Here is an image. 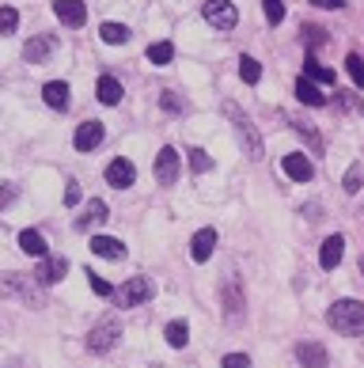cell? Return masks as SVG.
I'll return each instance as SVG.
<instances>
[{
    "label": "cell",
    "instance_id": "14",
    "mask_svg": "<svg viewBox=\"0 0 364 368\" xmlns=\"http://www.w3.org/2000/svg\"><path fill=\"white\" fill-rule=\"evenodd\" d=\"M69 84L65 80H49L46 88H42V99H46V107H53V110H65L69 107Z\"/></svg>",
    "mask_w": 364,
    "mask_h": 368
},
{
    "label": "cell",
    "instance_id": "6",
    "mask_svg": "<svg viewBox=\"0 0 364 368\" xmlns=\"http://www.w3.org/2000/svg\"><path fill=\"white\" fill-rule=\"evenodd\" d=\"M178 152L175 148H160V156H156V182H160V186H175L178 182Z\"/></svg>",
    "mask_w": 364,
    "mask_h": 368
},
{
    "label": "cell",
    "instance_id": "23",
    "mask_svg": "<svg viewBox=\"0 0 364 368\" xmlns=\"http://www.w3.org/2000/svg\"><path fill=\"white\" fill-rule=\"evenodd\" d=\"M99 38H103L106 46H125V42H130V27H121V23H103V27H99Z\"/></svg>",
    "mask_w": 364,
    "mask_h": 368
},
{
    "label": "cell",
    "instance_id": "3",
    "mask_svg": "<svg viewBox=\"0 0 364 368\" xmlns=\"http://www.w3.org/2000/svg\"><path fill=\"white\" fill-rule=\"evenodd\" d=\"M202 16H205V23L217 27V31H235V23H239V12H235L232 0H205Z\"/></svg>",
    "mask_w": 364,
    "mask_h": 368
},
{
    "label": "cell",
    "instance_id": "36",
    "mask_svg": "<svg viewBox=\"0 0 364 368\" xmlns=\"http://www.w3.org/2000/svg\"><path fill=\"white\" fill-rule=\"evenodd\" d=\"M224 368H251V357H247V353H228Z\"/></svg>",
    "mask_w": 364,
    "mask_h": 368
},
{
    "label": "cell",
    "instance_id": "34",
    "mask_svg": "<svg viewBox=\"0 0 364 368\" xmlns=\"http://www.w3.org/2000/svg\"><path fill=\"white\" fill-rule=\"evenodd\" d=\"M323 42H326V31H323V27H304V46L315 49V46H323Z\"/></svg>",
    "mask_w": 364,
    "mask_h": 368
},
{
    "label": "cell",
    "instance_id": "15",
    "mask_svg": "<svg viewBox=\"0 0 364 368\" xmlns=\"http://www.w3.org/2000/svg\"><path fill=\"white\" fill-rule=\"evenodd\" d=\"M341 254H345V239H341V236H330L323 243V251H319V266H323V270H334V266L341 262Z\"/></svg>",
    "mask_w": 364,
    "mask_h": 368
},
{
    "label": "cell",
    "instance_id": "37",
    "mask_svg": "<svg viewBox=\"0 0 364 368\" xmlns=\"http://www.w3.org/2000/svg\"><path fill=\"white\" fill-rule=\"evenodd\" d=\"M76 201H80V186L69 182V186H65V205H76Z\"/></svg>",
    "mask_w": 364,
    "mask_h": 368
},
{
    "label": "cell",
    "instance_id": "21",
    "mask_svg": "<svg viewBox=\"0 0 364 368\" xmlns=\"http://www.w3.org/2000/svg\"><path fill=\"white\" fill-rule=\"evenodd\" d=\"M121 95H125V91H121V84L114 80V76H103V80H99V103H106V107H118Z\"/></svg>",
    "mask_w": 364,
    "mask_h": 368
},
{
    "label": "cell",
    "instance_id": "11",
    "mask_svg": "<svg viewBox=\"0 0 364 368\" xmlns=\"http://www.w3.org/2000/svg\"><path fill=\"white\" fill-rule=\"evenodd\" d=\"M73 145L80 148V152H91V148H99V145H103V122H84V125H76Z\"/></svg>",
    "mask_w": 364,
    "mask_h": 368
},
{
    "label": "cell",
    "instance_id": "18",
    "mask_svg": "<svg viewBox=\"0 0 364 368\" xmlns=\"http://www.w3.org/2000/svg\"><path fill=\"white\" fill-rule=\"evenodd\" d=\"M296 99H300V103H308V107H323V103H326V95L319 91V84L308 80V76H300V80H296Z\"/></svg>",
    "mask_w": 364,
    "mask_h": 368
},
{
    "label": "cell",
    "instance_id": "39",
    "mask_svg": "<svg viewBox=\"0 0 364 368\" xmlns=\"http://www.w3.org/2000/svg\"><path fill=\"white\" fill-rule=\"evenodd\" d=\"M361 273H364V254H361Z\"/></svg>",
    "mask_w": 364,
    "mask_h": 368
},
{
    "label": "cell",
    "instance_id": "9",
    "mask_svg": "<svg viewBox=\"0 0 364 368\" xmlns=\"http://www.w3.org/2000/svg\"><path fill=\"white\" fill-rule=\"evenodd\" d=\"M296 360H300V368H330V353H326L319 342H300Z\"/></svg>",
    "mask_w": 364,
    "mask_h": 368
},
{
    "label": "cell",
    "instance_id": "29",
    "mask_svg": "<svg viewBox=\"0 0 364 368\" xmlns=\"http://www.w3.org/2000/svg\"><path fill=\"white\" fill-rule=\"evenodd\" d=\"M186 156H190V167H194L197 175H205L213 167V160H209V152H205V148H190Z\"/></svg>",
    "mask_w": 364,
    "mask_h": 368
},
{
    "label": "cell",
    "instance_id": "32",
    "mask_svg": "<svg viewBox=\"0 0 364 368\" xmlns=\"http://www.w3.org/2000/svg\"><path fill=\"white\" fill-rule=\"evenodd\" d=\"M16 27H19V12L16 8H4V12H0V31L16 34Z\"/></svg>",
    "mask_w": 364,
    "mask_h": 368
},
{
    "label": "cell",
    "instance_id": "22",
    "mask_svg": "<svg viewBox=\"0 0 364 368\" xmlns=\"http://www.w3.org/2000/svg\"><path fill=\"white\" fill-rule=\"evenodd\" d=\"M91 251H95L99 258H121L125 247H121L118 239H110V236H95V239H91Z\"/></svg>",
    "mask_w": 364,
    "mask_h": 368
},
{
    "label": "cell",
    "instance_id": "35",
    "mask_svg": "<svg viewBox=\"0 0 364 368\" xmlns=\"http://www.w3.org/2000/svg\"><path fill=\"white\" fill-rule=\"evenodd\" d=\"M88 281H91V293H95V296H114V289H110V281H103V278H95V270H88Z\"/></svg>",
    "mask_w": 364,
    "mask_h": 368
},
{
    "label": "cell",
    "instance_id": "31",
    "mask_svg": "<svg viewBox=\"0 0 364 368\" xmlns=\"http://www.w3.org/2000/svg\"><path fill=\"white\" fill-rule=\"evenodd\" d=\"M160 107H163V110H171V114H182V110H186V103H182L175 91H163V95H160Z\"/></svg>",
    "mask_w": 364,
    "mask_h": 368
},
{
    "label": "cell",
    "instance_id": "4",
    "mask_svg": "<svg viewBox=\"0 0 364 368\" xmlns=\"http://www.w3.org/2000/svg\"><path fill=\"white\" fill-rule=\"evenodd\" d=\"M121 338V323H118V315H106L103 323H95L91 327V334H88V349L91 353H106L114 342Z\"/></svg>",
    "mask_w": 364,
    "mask_h": 368
},
{
    "label": "cell",
    "instance_id": "16",
    "mask_svg": "<svg viewBox=\"0 0 364 368\" xmlns=\"http://www.w3.org/2000/svg\"><path fill=\"white\" fill-rule=\"evenodd\" d=\"M224 304H228V319L239 323L247 304H243V296H239V281H235V278H228V285H224Z\"/></svg>",
    "mask_w": 364,
    "mask_h": 368
},
{
    "label": "cell",
    "instance_id": "20",
    "mask_svg": "<svg viewBox=\"0 0 364 368\" xmlns=\"http://www.w3.org/2000/svg\"><path fill=\"white\" fill-rule=\"evenodd\" d=\"M163 338H167L171 349H186V342H190V327H186V319H171V323H167V330H163Z\"/></svg>",
    "mask_w": 364,
    "mask_h": 368
},
{
    "label": "cell",
    "instance_id": "28",
    "mask_svg": "<svg viewBox=\"0 0 364 368\" xmlns=\"http://www.w3.org/2000/svg\"><path fill=\"white\" fill-rule=\"evenodd\" d=\"M106 221V201H91L88 205V217H80V228H91V224Z\"/></svg>",
    "mask_w": 364,
    "mask_h": 368
},
{
    "label": "cell",
    "instance_id": "38",
    "mask_svg": "<svg viewBox=\"0 0 364 368\" xmlns=\"http://www.w3.org/2000/svg\"><path fill=\"white\" fill-rule=\"evenodd\" d=\"M311 4H319V8H341L345 0H311Z\"/></svg>",
    "mask_w": 364,
    "mask_h": 368
},
{
    "label": "cell",
    "instance_id": "1",
    "mask_svg": "<svg viewBox=\"0 0 364 368\" xmlns=\"http://www.w3.org/2000/svg\"><path fill=\"white\" fill-rule=\"evenodd\" d=\"M224 118L232 122V130H235V140H239V148L247 152V160H262V156H266V145H262V133H258V125H254L251 118L243 114V110L235 107L232 99L224 103Z\"/></svg>",
    "mask_w": 364,
    "mask_h": 368
},
{
    "label": "cell",
    "instance_id": "17",
    "mask_svg": "<svg viewBox=\"0 0 364 368\" xmlns=\"http://www.w3.org/2000/svg\"><path fill=\"white\" fill-rule=\"evenodd\" d=\"M19 247H23L27 254H34V258H46V254H49L46 236H42V232H34V228H23V232H19Z\"/></svg>",
    "mask_w": 364,
    "mask_h": 368
},
{
    "label": "cell",
    "instance_id": "19",
    "mask_svg": "<svg viewBox=\"0 0 364 368\" xmlns=\"http://www.w3.org/2000/svg\"><path fill=\"white\" fill-rule=\"evenodd\" d=\"M65 270H69V258H49L46 254V262H42V270H38V281L42 285H57V281L65 278Z\"/></svg>",
    "mask_w": 364,
    "mask_h": 368
},
{
    "label": "cell",
    "instance_id": "27",
    "mask_svg": "<svg viewBox=\"0 0 364 368\" xmlns=\"http://www.w3.org/2000/svg\"><path fill=\"white\" fill-rule=\"evenodd\" d=\"M345 73H349V80H353L356 88H364V58L349 53V58H345Z\"/></svg>",
    "mask_w": 364,
    "mask_h": 368
},
{
    "label": "cell",
    "instance_id": "13",
    "mask_svg": "<svg viewBox=\"0 0 364 368\" xmlns=\"http://www.w3.org/2000/svg\"><path fill=\"white\" fill-rule=\"evenodd\" d=\"M53 46H57L53 34H38V38H31V42L23 46V58L31 61V65H42V61H46L49 53H53Z\"/></svg>",
    "mask_w": 364,
    "mask_h": 368
},
{
    "label": "cell",
    "instance_id": "8",
    "mask_svg": "<svg viewBox=\"0 0 364 368\" xmlns=\"http://www.w3.org/2000/svg\"><path fill=\"white\" fill-rule=\"evenodd\" d=\"M281 167H284V175H289L292 182H311V175H315V164H311L304 152H289L281 160Z\"/></svg>",
    "mask_w": 364,
    "mask_h": 368
},
{
    "label": "cell",
    "instance_id": "30",
    "mask_svg": "<svg viewBox=\"0 0 364 368\" xmlns=\"http://www.w3.org/2000/svg\"><path fill=\"white\" fill-rule=\"evenodd\" d=\"M361 182H364V171H361V164H353L345 171V182H341V186H345V194H356V190H361Z\"/></svg>",
    "mask_w": 364,
    "mask_h": 368
},
{
    "label": "cell",
    "instance_id": "25",
    "mask_svg": "<svg viewBox=\"0 0 364 368\" xmlns=\"http://www.w3.org/2000/svg\"><path fill=\"white\" fill-rule=\"evenodd\" d=\"M171 58H175V46H171V42H152V46H148V61H152V65H167Z\"/></svg>",
    "mask_w": 364,
    "mask_h": 368
},
{
    "label": "cell",
    "instance_id": "12",
    "mask_svg": "<svg viewBox=\"0 0 364 368\" xmlns=\"http://www.w3.org/2000/svg\"><path fill=\"white\" fill-rule=\"evenodd\" d=\"M106 182H110V186H118V190L133 186V182H137V167H133L130 160H114V164L106 167Z\"/></svg>",
    "mask_w": 364,
    "mask_h": 368
},
{
    "label": "cell",
    "instance_id": "10",
    "mask_svg": "<svg viewBox=\"0 0 364 368\" xmlns=\"http://www.w3.org/2000/svg\"><path fill=\"white\" fill-rule=\"evenodd\" d=\"M213 251H217V228L194 232V239H190V258H194V262H209Z\"/></svg>",
    "mask_w": 364,
    "mask_h": 368
},
{
    "label": "cell",
    "instance_id": "33",
    "mask_svg": "<svg viewBox=\"0 0 364 368\" xmlns=\"http://www.w3.org/2000/svg\"><path fill=\"white\" fill-rule=\"evenodd\" d=\"M262 4H266V19L277 27L284 19V0H262Z\"/></svg>",
    "mask_w": 364,
    "mask_h": 368
},
{
    "label": "cell",
    "instance_id": "24",
    "mask_svg": "<svg viewBox=\"0 0 364 368\" xmlns=\"http://www.w3.org/2000/svg\"><path fill=\"white\" fill-rule=\"evenodd\" d=\"M304 76H308V80H315V84H334V73L326 65H319L315 58L304 61Z\"/></svg>",
    "mask_w": 364,
    "mask_h": 368
},
{
    "label": "cell",
    "instance_id": "2",
    "mask_svg": "<svg viewBox=\"0 0 364 368\" xmlns=\"http://www.w3.org/2000/svg\"><path fill=\"white\" fill-rule=\"evenodd\" d=\"M326 323L345 338H361L364 334V304L361 300H334L326 308Z\"/></svg>",
    "mask_w": 364,
    "mask_h": 368
},
{
    "label": "cell",
    "instance_id": "5",
    "mask_svg": "<svg viewBox=\"0 0 364 368\" xmlns=\"http://www.w3.org/2000/svg\"><path fill=\"white\" fill-rule=\"evenodd\" d=\"M152 296H156V285L148 278H130L125 285H121V293H118V304L121 308H137V304L152 300Z\"/></svg>",
    "mask_w": 364,
    "mask_h": 368
},
{
    "label": "cell",
    "instance_id": "26",
    "mask_svg": "<svg viewBox=\"0 0 364 368\" xmlns=\"http://www.w3.org/2000/svg\"><path fill=\"white\" fill-rule=\"evenodd\" d=\"M239 76H243L247 84H258V76H262V65H258L254 58H247V53H243V58H239Z\"/></svg>",
    "mask_w": 364,
    "mask_h": 368
},
{
    "label": "cell",
    "instance_id": "7",
    "mask_svg": "<svg viewBox=\"0 0 364 368\" xmlns=\"http://www.w3.org/2000/svg\"><path fill=\"white\" fill-rule=\"evenodd\" d=\"M53 16L61 19L65 27H84V23H88V8H84V0H53Z\"/></svg>",
    "mask_w": 364,
    "mask_h": 368
}]
</instances>
